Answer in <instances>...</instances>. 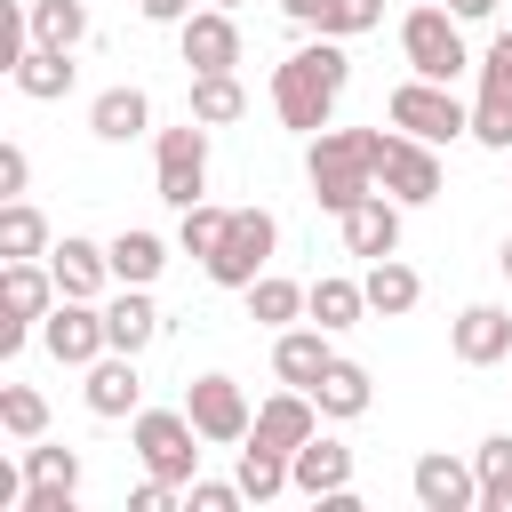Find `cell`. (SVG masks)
<instances>
[{
    "mask_svg": "<svg viewBox=\"0 0 512 512\" xmlns=\"http://www.w3.org/2000/svg\"><path fill=\"white\" fill-rule=\"evenodd\" d=\"M248 112V88H240V72H192V120H208V128H232Z\"/></svg>",
    "mask_w": 512,
    "mask_h": 512,
    "instance_id": "f546056e",
    "label": "cell"
},
{
    "mask_svg": "<svg viewBox=\"0 0 512 512\" xmlns=\"http://www.w3.org/2000/svg\"><path fill=\"white\" fill-rule=\"evenodd\" d=\"M176 48H184L192 72H240V24H232V8H192L176 24Z\"/></svg>",
    "mask_w": 512,
    "mask_h": 512,
    "instance_id": "4fadbf2b",
    "label": "cell"
},
{
    "mask_svg": "<svg viewBox=\"0 0 512 512\" xmlns=\"http://www.w3.org/2000/svg\"><path fill=\"white\" fill-rule=\"evenodd\" d=\"M384 144H392V128H320L312 152H304L312 200H320L328 216H344L352 200H368L376 176H384Z\"/></svg>",
    "mask_w": 512,
    "mask_h": 512,
    "instance_id": "7a4b0ae2",
    "label": "cell"
},
{
    "mask_svg": "<svg viewBox=\"0 0 512 512\" xmlns=\"http://www.w3.org/2000/svg\"><path fill=\"white\" fill-rule=\"evenodd\" d=\"M280 16H288V24H320V32H328V0H280Z\"/></svg>",
    "mask_w": 512,
    "mask_h": 512,
    "instance_id": "7bdbcfd3",
    "label": "cell"
},
{
    "mask_svg": "<svg viewBox=\"0 0 512 512\" xmlns=\"http://www.w3.org/2000/svg\"><path fill=\"white\" fill-rule=\"evenodd\" d=\"M288 472H296V496L328 504L336 488H352V448H344V440H328V432H312V440L288 456Z\"/></svg>",
    "mask_w": 512,
    "mask_h": 512,
    "instance_id": "ac0fdd59",
    "label": "cell"
},
{
    "mask_svg": "<svg viewBox=\"0 0 512 512\" xmlns=\"http://www.w3.org/2000/svg\"><path fill=\"white\" fill-rule=\"evenodd\" d=\"M8 80H16V88H24L32 104H56V96H72V56H64V48H40V40H32V48H24L16 64H8Z\"/></svg>",
    "mask_w": 512,
    "mask_h": 512,
    "instance_id": "d4e9b609",
    "label": "cell"
},
{
    "mask_svg": "<svg viewBox=\"0 0 512 512\" xmlns=\"http://www.w3.org/2000/svg\"><path fill=\"white\" fill-rule=\"evenodd\" d=\"M136 16H144V24H184L192 0H136Z\"/></svg>",
    "mask_w": 512,
    "mask_h": 512,
    "instance_id": "b9f144b4",
    "label": "cell"
},
{
    "mask_svg": "<svg viewBox=\"0 0 512 512\" xmlns=\"http://www.w3.org/2000/svg\"><path fill=\"white\" fill-rule=\"evenodd\" d=\"M408 8H416V0H408Z\"/></svg>",
    "mask_w": 512,
    "mask_h": 512,
    "instance_id": "c3c4849f",
    "label": "cell"
},
{
    "mask_svg": "<svg viewBox=\"0 0 512 512\" xmlns=\"http://www.w3.org/2000/svg\"><path fill=\"white\" fill-rule=\"evenodd\" d=\"M384 24V0H328V32L352 40V32H376Z\"/></svg>",
    "mask_w": 512,
    "mask_h": 512,
    "instance_id": "74e56055",
    "label": "cell"
},
{
    "mask_svg": "<svg viewBox=\"0 0 512 512\" xmlns=\"http://www.w3.org/2000/svg\"><path fill=\"white\" fill-rule=\"evenodd\" d=\"M184 416L200 424V440H208V448H240V440H248V424H256V408H248V392H240L232 376H192Z\"/></svg>",
    "mask_w": 512,
    "mask_h": 512,
    "instance_id": "30bf717a",
    "label": "cell"
},
{
    "mask_svg": "<svg viewBox=\"0 0 512 512\" xmlns=\"http://www.w3.org/2000/svg\"><path fill=\"white\" fill-rule=\"evenodd\" d=\"M384 120H392L400 136H424V144H456V136H472V104H456L448 80H416V72L384 96Z\"/></svg>",
    "mask_w": 512,
    "mask_h": 512,
    "instance_id": "277c9868",
    "label": "cell"
},
{
    "mask_svg": "<svg viewBox=\"0 0 512 512\" xmlns=\"http://www.w3.org/2000/svg\"><path fill=\"white\" fill-rule=\"evenodd\" d=\"M448 8H456L464 24H488V16H496V0H448Z\"/></svg>",
    "mask_w": 512,
    "mask_h": 512,
    "instance_id": "f6af8a7d",
    "label": "cell"
},
{
    "mask_svg": "<svg viewBox=\"0 0 512 512\" xmlns=\"http://www.w3.org/2000/svg\"><path fill=\"white\" fill-rule=\"evenodd\" d=\"M328 360H336V344H328V328H320V320H312V328H280V336H272V376H280V384H296V392H312Z\"/></svg>",
    "mask_w": 512,
    "mask_h": 512,
    "instance_id": "d6986e66",
    "label": "cell"
},
{
    "mask_svg": "<svg viewBox=\"0 0 512 512\" xmlns=\"http://www.w3.org/2000/svg\"><path fill=\"white\" fill-rule=\"evenodd\" d=\"M136 408H144V376H136V352H104V360H88V416L120 424V416H136Z\"/></svg>",
    "mask_w": 512,
    "mask_h": 512,
    "instance_id": "2e32d148",
    "label": "cell"
},
{
    "mask_svg": "<svg viewBox=\"0 0 512 512\" xmlns=\"http://www.w3.org/2000/svg\"><path fill=\"white\" fill-rule=\"evenodd\" d=\"M480 88H512V24L488 40V56H480Z\"/></svg>",
    "mask_w": 512,
    "mask_h": 512,
    "instance_id": "ab89813d",
    "label": "cell"
},
{
    "mask_svg": "<svg viewBox=\"0 0 512 512\" xmlns=\"http://www.w3.org/2000/svg\"><path fill=\"white\" fill-rule=\"evenodd\" d=\"M304 312H312L328 336H344V328H360V320H368V288H360V280H344V272H320V280H312V296H304Z\"/></svg>",
    "mask_w": 512,
    "mask_h": 512,
    "instance_id": "cb8c5ba5",
    "label": "cell"
},
{
    "mask_svg": "<svg viewBox=\"0 0 512 512\" xmlns=\"http://www.w3.org/2000/svg\"><path fill=\"white\" fill-rule=\"evenodd\" d=\"M472 472H480V512H512V432H488L472 448Z\"/></svg>",
    "mask_w": 512,
    "mask_h": 512,
    "instance_id": "4dcf8cb0",
    "label": "cell"
},
{
    "mask_svg": "<svg viewBox=\"0 0 512 512\" xmlns=\"http://www.w3.org/2000/svg\"><path fill=\"white\" fill-rule=\"evenodd\" d=\"M184 504H192V512H240V504H248V488H240V480H192V488H184Z\"/></svg>",
    "mask_w": 512,
    "mask_h": 512,
    "instance_id": "f35d334b",
    "label": "cell"
},
{
    "mask_svg": "<svg viewBox=\"0 0 512 512\" xmlns=\"http://www.w3.org/2000/svg\"><path fill=\"white\" fill-rule=\"evenodd\" d=\"M160 328H168V320H160V304H152L144 288H128V280H120V296L104 304V336H112V352H144Z\"/></svg>",
    "mask_w": 512,
    "mask_h": 512,
    "instance_id": "7402d4cb",
    "label": "cell"
},
{
    "mask_svg": "<svg viewBox=\"0 0 512 512\" xmlns=\"http://www.w3.org/2000/svg\"><path fill=\"white\" fill-rule=\"evenodd\" d=\"M224 232H232V208H208V200H192V208H184V224H176V248L208 264V256L224 248Z\"/></svg>",
    "mask_w": 512,
    "mask_h": 512,
    "instance_id": "e575fe53",
    "label": "cell"
},
{
    "mask_svg": "<svg viewBox=\"0 0 512 512\" xmlns=\"http://www.w3.org/2000/svg\"><path fill=\"white\" fill-rule=\"evenodd\" d=\"M496 264H504V280H512V240H504V256H496Z\"/></svg>",
    "mask_w": 512,
    "mask_h": 512,
    "instance_id": "bcb514c9",
    "label": "cell"
},
{
    "mask_svg": "<svg viewBox=\"0 0 512 512\" xmlns=\"http://www.w3.org/2000/svg\"><path fill=\"white\" fill-rule=\"evenodd\" d=\"M448 344H456L464 368H496V360H512V312L504 304H464L456 328H448Z\"/></svg>",
    "mask_w": 512,
    "mask_h": 512,
    "instance_id": "9a60e30c",
    "label": "cell"
},
{
    "mask_svg": "<svg viewBox=\"0 0 512 512\" xmlns=\"http://www.w3.org/2000/svg\"><path fill=\"white\" fill-rule=\"evenodd\" d=\"M104 256H112V280L152 288L160 264H168V240H160V232H120V240H104Z\"/></svg>",
    "mask_w": 512,
    "mask_h": 512,
    "instance_id": "f1b7e54d",
    "label": "cell"
},
{
    "mask_svg": "<svg viewBox=\"0 0 512 512\" xmlns=\"http://www.w3.org/2000/svg\"><path fill=\"white\" fill-rule=\"evenodd\" d=\"M248 296V320H264V328H288V320H304V296L312 288H296V280H280V272H264L256 288H240Z\"/></svg>",
    "mask_w": 512,
    "mask_h": 512,
    "instance_id": "1f68e13d",
    "label": "cell"
},
{
    "mask_svg": "<svg viewBox=\"0 0 512 512\" xmlns=\"http://www.w3.org/2000/svg\"><path fill=\"white\" fill-rule=\"evenodd\" d=\"M56 296H64V288H56V272H48L40 256H8V272H0V312H8V320H0V360H16V352L40 336V320L56 312Z\"/></svg>",
    "mask_w": 512,
    "mask_h": 512,
    "instance_id": "5b68a950",
    "label": "cell"
},
{
    "mask_svg": "<svg viewBox=\"0 0 512 512\" xmlns=\"http://www.w3.org/2000/svg\"><path fill=\"white\" fill-rule=\"evenodd\" d=\"M400 56H408V72H416V80H448V88H456V72H472L464 16H456V8H440V0H416V8L400 16Z\"/></svg>",
    "mask_w": 512,
    "mask_h": 512,
    "instance_id": "3957f363",
    "label": "cell"
},
{
    "mask_svg": "<svg viewBox=\"0 0 512 512\" xmlns=\"http://www.w3.org/2000/svg\"><path fill=\"white\" fill-rule=\"evenodd\" d=\"M408 488H416V504H424V512H480V472H472L464 456H448V448L416 456Z\"/></svg>",
    "mask_w": 512,
    "mask_h": 512,
    "instance_id": "7c38bea8",
    "label": "cell"
},
{
    "mask_svg": "<svg viewBox=\"0 0 512 512\" xmlns=\"http://www.w3.org/2000/svg\"><path fill=\"white\" fill-rule=\"evenodd\" d=\"M336 224H344V248H352L360 264H376V256H400V200H392V192H368V200H352Z\"/></svg>",
    "mask_w": 512,
    "mask_h": 512,
    "instance_id": "5bb4252c",
    "label": "cell"
},
{
    "mask_svg": "<svg viewBox=\"0 0 512 512\" xmlns=\"http://www.w3.org/2000/svg\"><path fill=\"white\" fill-rule=\"evenodd\" d=\"M472 144L512 152V88H480L472 96Z\"/></svg>",
    "mask_w": 512,
    "mask_h": 512,
    "instance_id": "8d00e7d4",
    "label": "cell"
},
{
    "mask_svg": "<svg viewBox=\"0 0 512 512\" xmlns=\"http://www.w3.org/2000/svg\"><path fill=\"white\" fill-rule=\"evenodd\" d=\"M0 432L8 440H48V400L32 384H0Z\"/></svg>",
    "mask_w": 512,
    "mask_h": 512,
    "instance_id": "d590c367",
    "label": "cell"
},
{
    "mask_svg": "<svg viewBox=\"0 0 512 512\" xmlns=\"http://www.w3.org/2000/svg\"><path fill=\"white\" fill-rule=\"evenodd\" d=\"M0 256H48V216L32 200H8L0 208Z\"/></svg>",
    "mask_w": 512,
    "mask_h": 512,
    "instance_id": "836d02e7",
    "label": "cell"
},
{
    "mask_svg": "<svg viewBox=\"0 0 512 512\" xmlns=\"http://www.w3.org/2000/svg\"><path fill=\"white\" fill-rule=\"evenodd\" d=\"M40 344H48V360H64V368L104 360V352H112V336H104V304H96V296H56V312L40 320Z\"/></svg>",
    "mask_w": 512,
    "mask_h": 512,
    "instance_id": "9c48e42d",
    "label": "cell"
},
{
    "mask_svg": "<svg viewBox=\"0 0 512 512\" xmlns=\"http://www.w3.org/2000/svg\"><path fill=\"white\" fill-rule=\"evenodd\" d=\"M216 8H240V0H216Z\"/></svg>",
    "mask_w": 512,
    "mask_h": 512,
    "instance_id": "7dc6e473",
    "label": "cell"
},
{
    "mask_svg": "<svg viewBox=\"0 0 512 512\" xmlns=\"http://www.w3.org/2000/svg\"><path fill=\"white\" fill-rule=\"evenodd\" d=\"M48 272H56V288H64V296H104V280H112V256H104L96 240L64 232V240L48 248Z\"/></svg>",
    "mask_w": 512,
    "mask_h": 512,
    "instance_id": "ffe728a7",
    "label": "cell"
},
{
    "mask_svg": "<svg viewBox=\"0 0 512 512\" xmlns=\"http://www.w3.org/2000/svg\"><path fill=\"white\" fill-rule=\"evenodd\" d=\"M232 480L248 488V504H272V496H288V488H296L288 448H264V440H240V472H232Z\"/></svg>",
    "mask_w": 512,
    "mask_h": 512,
    "instance_id": "4316f807",
    "label": "cell"
},
{
    "mask_svg": "<svg viewBox=\"0 0 512 512\" xmlns=\"http://www.w3.org/2000/svg\"><path fill=\"white\" fill-rule=\"evenodd\" d=\"M24 512H72V496H64V488H32V496H24Z\"/></svg>",
    "mask_w": 512,
    "mask_h": 512,
    "instance_id": "ee69618b",
    "label": "cell"
},
{
    "mask_svg": "<svg viewBox=\"0 0 512 512\" xmlns=\"http://www.w3.org/2000/svg\"><path fill=\"white\" fill-rule=\"evenodd\" d=\"M24 184H32V152H24V144H0V192L24 200Z\"/></svg>",
    "mask_w": 512,
    "mask_h": 512,
    "instance_id": "60d3db41",
    "label": "cell"
},
{
    "mask_svg": "<svg viewBox=\"0 0 512 512\" xmlns=\"http://www.w3.org/2000/svg\"><path fill=\"white\" fill-rule=\"evenodd\" d=\"M344 80H352V56H344V40H336V32H320L312 48L280 56V64H272V112H280V128H296V136L312 144V136L336 120Z\"/></svg>",
    "mask_w": 512,
    "mask_h": 512,
    "instance_id": "6da1fadb",
    "label": "cell"
},
{
    "mask_svg": "<svg viewBox=\"0 0 512 512\" xmlns=\"http://www.w3.org/2000/svg\"><path fill=\"white\" fill-rule=\"evenodd\" d=\"M400 208H424V200H440V144H424V136H400L392 128V144H384V176H376Z\"/></svg>",
    "mask_w": 512,
    "mask_h": 512,
    "instance_id": "8fae6325",
    "label": "cell"
},
{
    "mask_svg": "<svg viewBox=\"0 0 512 512\" xmlns=\"http://www.w3.org/2000/svg\"><path fill=\"white\" fill-rule=\"evenodd\" d=\"M32 488H64V496H80V448H48V440H32L24 448V496Z\"/></svg>",
    "mask_w": 512,
    "mask_h": 512,
    "instance_id": "d6a6232c",
    "label": "cell"
},
{
    "mask_svg": "<svg viewBox=\"0 0 512 512\" xmlns=\"http://www.w3.org/2000/svg\"><path fill=\"white\" fill-rule=\"evenodd\" d=\"M128 440H136L144 472H160V480H176V488L200 480V424H192L184 408H136V416H128Z\"/></svg>",
    "mask_w": 512,
    "mask_h": 512,
    "instance_id": "8992f818",
    "label": "cell"
},
{
    "mask_svg": "<svg viewBox=\"0 0 512 512\" xmlns=\"http://www.w3.org/2000/svg\"><path fill=\"white\" fill-rule=\"evenodd\" d=\"M152 192H160L168 208L208 200V120L160 128V144H152Z\"/></svg>",
    "mask_w": 512,
    "mask_h": 512,
    "instance_id": "ba28073f",
    "label": "cell"
},
{
    "mask_svg": "<svg viewBox=\"0 0 512 512\" xmlns=\"http://www.w3.org/2000/svg\"><path fill=\"white\" fill-rule=\"evenodd\" d=\"M312 432H320V400H312V392H296V384H288V392H272V400L256 408V424H248V440L288 448V456H296Z\"/></svg>",
    "mask_w": 512,
    "mask_h": 512,
    "instance_id": "e0dca14e",
    "label": "cell"
},
{
    "mask_svg": "<svg viewBox=\"0 0 512 512\" xmlns=\"http://www.w3.org/2000/svg\"><path fill=\"white\" fill-rule=\"evenodd\" d=\"M88 128H96L104 144H128V136H144V128H152V96L120 80V88H104V96L88 104Z\"/></svg>",
    "mask_w": 512,
    "mask_h": 512,
    "instance_id": "603a6c76",
    "label": "cell"
},
{
    "mask_svg": "<svg viewBox=\"0 0 512 512\" xmlns=\"http://www.w3.org/2000/svg\"><path fill=\"white\" fill-rule=\"evenodd\" d=\"M312 400H320V416H328V424H352V416H368V400H376V384H368V368H360V360H344V352H336V360L320 368V384H312Z\"/></svg>",
    "mask_w": 512,
    "mask_h": 512,
    "instance_id": "44dd1931",
    "label": "cell"
},
{
    "mask_svg": "<svg viewBox=\"0 0 512 512\" xmlns=\"http://www.w3.org/2000/svg\"><path fill=\"white\" fill-rule=\"evenodd\" d=\"M272 248H280V216L272 208H232V232H224V248L200 264L216 288H256L264 272H272Z\"/></svg>",
    "mask_w": 512,
    "mask_h": 512,
    "instance_id": "52a82bcc",
    "label": "cell"
},
{
    "mask_svg": "<svg viewBox=\"0 0 512 512\" xmlns=\"http://www.w3.org/2000/svg\"><path fill=\"white\" fill-rule=\"evenodd\" d=\"M24 24H32V40L40 48H80L88 40V0H24Z\"/></svg>",
    "mask_w": 512,
    "mask_h": 512,
    "instance_id": "83f0119b",
    "label": "cell"
},
{
    "mask_svg": "<svg viewBox=\"0 0 512 512\" xmlns=\"http://www.w3.org/2000/svg\"><path fill=\"white\" fill-rule=\"evenodd\" d=\"M360 288H368V312H376V320H400V312H416V296H424V280H416L400 256H376V264L360 272Z\"/></svg>",
    "mask_w": 512,
    "mask_h": 512,
    "instance_id": "484cf974",
    "label": "cell"
}]
</instances>
